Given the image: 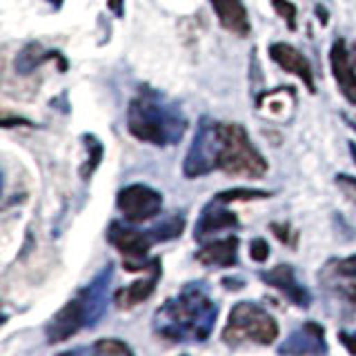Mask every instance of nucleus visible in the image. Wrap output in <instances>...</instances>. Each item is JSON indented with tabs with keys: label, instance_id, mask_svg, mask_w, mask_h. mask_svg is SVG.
I'll list each match as a JSON object with an SVG mask.
<instances>
[{
	"label": "nucleus",
	"instance_id": "f257e3e1",
	"mask_svg": "<svg viewBox=\"0 0 356 356\" xmlns=\"http://www.w3.org/2000/svg\"><path fill=\"white\" fill-rule=\"evenodd\" d=\"M218 303L205 283H187L178 296L167 298L154 312V334L170 343H203L211 337Z\"/></svg>",
	"mask_w": 356,
	"mask_h": 356
},
{
	"label": "nucleus",
	"instance_id": "f03ea898",
	"mask_svg": "<svg viewBox=\"0 0 356 356\" xmlns=\"http://www.w3.org/2000/svg\"><path fill=\"white\" fill-rule=\"evenodd\" d=\"M127 129L143 143L167 147L176 145L187 129V118L181 107L159 89L140 87L127 107Z\"/></svg>",
	"mask_w": 356,
	"mask_h": 356
},
{
	"label": "nucleus",
	"instance_id": "7ed1b4c3",
	"mask_svg": "<svg viewBox=\"0 0 356 356\" xmlns=\"http://www.w3.org/2000/svg\"><path fill=\"white\" fill-rule=\"evenodd\" d=\"M218 170L245 178H261L267 174V161L238 122H220Z\"/></svg>",
	"mask_w": 356,
	"mask_h": 356
},
{
	"label": "nucleus",
	"instance_id": "20e7f679",
	"mask_svg": "<svg viewBox=\"0 0 356 356\" xmlns=\"http://www.w3.org/2000/svg\"><path fill=\"white\" fill-rule=\"evenodd\" d=\"M278 339L276 318L254 300H238L232 307L227 325L222 330V341L232 348L241 343L272 345Z\"/></svg>",
	"mask_w": 356,
	"mask_h": 356
},
{
	"label": "nucleus",
	"instance_id": "39448f33",
	"mask_svg": "<svg viewBox=\"0 0 356 356\" xmlns=\"http://www.w3.org/2000/svg\"><path fill=\"white\" fill-rule=\"evenodd\" d=\"M218 154H220V122L214 118L203 116L196 125V134L192 145L185 154L183 174L185 178H203L218 170Z\"/></svg>",
	"mask_w": 356,
	"mask_h": 356
},
{
	"label": "nucleus",
	"instance_id": "423d86ee",
	"mask_svg": "<svg viewBox=\"0 0 356 356\" xmlns=\"http://www.w3.org/2000/svg\"><path fill=\"white\" fill-rule=\"evenodd\" d=\"M116 205L125 220L136 225V222L152 220L163 209V194L149 185L134 183L120 189L116 196Z\"/></svg>",
	"mask_w": 356,
	"mask_h": 356
},
{
	"label": "nucleus",
	"instance_id": "0eeeda50",
	"mask_svg": "<svg viewBox=\"0 0 356 356\" xmlns=\"http://www.w3.org/2000/svg\"><path fill=\"white\" fill-rule=\"evenodd\" d=\"M111 281H114V265L109 263L92 278V283L85 285L81 292L76 294V300H78V305H81L83 316H85V327H89V330L96 327L100 318L105 316Z\"/></svg>",
	"mask_w": 356,
	"mask_h": 356
},
{
	"label": "nucleus",
	"instance_id": "6e6552de",
	"mask_svg": "<svg viewBox=\"0 0 356 356\" xmlns=\"http://www.w3.org/2000/svg\"><path fill=\"white\" fill-rule=\"evenodd\" d=\"M107 241L125 256V261H143L147 259L152 245L159 243V236H156L154 227L136 229L120 220H111L107 227Z\"/></svg>",
	"mask_w": 356,
	"mask_h": 356
},
{
	"label": "nucleus",
	"instance_id": "1a4fd4ad",
	"mask_svg": "<svg viewBox=\"0 0 356 356\" xmlns=\"http://www.w3.org/2000/svg\"><path fill=\"white\" fill-rule=\"evenodd\" d=\"M259 278H261L265 285L278 289V292H281L289 300V303H294L296 307L307 309L312 305L309 289L305 285L298 283L296 272H294L292 265H276V267H272V270L261 272Z\"/></svg>",
	"mask_w": 356,
	"mask_h": 356
},
{
	"label": "nucleus",
	"instance_id": "9d476101",
	"mask_svg": "<svg viewBox=\"0 0 356 356\" xmlns=\"http://www.w3.org/2000/svg\"><path fill=\"white\" fill-rule=\"evenodd\" d=\"M232 203H227V200H222L218 196H214L209 200V203L203 207V211H200V216L196 220L194 225V238L203 243L207 236H211V234H216L220 229H234L238 225V218L236 214L229 209Z\"/></svg>",
	"mask_w": 356,
	"mask_h": 356
},
{
	"label": "nucleus",
	"instance_id": "9b49d317",
	"mask_svg": "<svg viewBox=\"0 0 356 356\" xmlns=\"http://www.w3.org/2000/svg\"><path fill=\"white\" fill-rule=\"evenodd\" d=\"M330 65L339 92L350 105H356V65L352 60V51L348 49L343 38H337L330 49Z\"/></svg>",
	"mask_w": 356,
	"mask_h": 356
},
{
	"label": "nucleus",
	"instance_id": "f8f14e48",
	"mask_svg": "<svg viewBox=\"0 0 356 356\" xmlns=\"http://www.w3.org/2000/svg\"><path fill=\"white\" fill-rule=\"evenodd\" d=\"M278 354H327L325 330L316 321L303 323L278 345Z\"/></svg>",
	"mask_w": 356,
	"mask_h": 356
},
{
	"label": "nucleus",
	"instance_id": "ddd939ff",
	"mask_svg": "<svg viewBox=\"0 0 356 356\" xmlns=\"http://www.w3.org/2000/svg\"><path fill=\"white\" fill-rule=\"evenodd\" d=\"M270 58L281 67L283 72L294 74L296 78L303 81V85L309 89V94H316V83H314V72H312V65L300 54L294 44L289 42H272L270 44Z\"/></svg>",
	"mask_w": 356,
	"mask_h": 356
},
{
	"label": "nucleus",
	"instance_id": "4468645a",
	"mask_svg": "<svg viewBox=\"0 0 356 356\" xmlns=\"http://www.w3.org/2000/svg\"><path fill=\"white\" fill-rule=\"evenodd\" d=\"M85 327V316L83 309L78 305L76 296L67 303L65 307H60L56 314L49 318V323L44 325V337H47V343H63L67 339H72L76 332H81Z\"/></svg>",
	"mask_w": 356,
	"mask_h": 356
},
{
	"label": "nucleus",
	"instance_id": "2eb2a0df",
	"mask_svg": "<svg viewBox=\"0 0 356 356\" xmlns=\"http://www.w3.org/2000/svg\"><path fill=\"white\" fill-rule=\"evenodd\" d=\"M196 261L205 267H234L238 263V236H225L205 243L196 252Z\"/></svg>",
	"mask_w": 356,
	"mask_h": 356
},
{
	"label": "nucleus",
	"instance_id": "dca6fc26",
	"mask_svg": "<svg viewBox=\"0 0 356 356\" xmlns=\"http://www.w3.org/2000/svg\"><path fill=\"white\" fill-rule=\"evenodd\" d=\"M161 274H163V263L161 259L154 263V267L147 272V276L145 278H138V281H134L131 285L127 287H122L116 292L114 300H116V305L120 309H129L134 305H138L143 303V300H147L152 294H154V289H156V283L161 281Z\"/></svg>",
	"mask_w": 356,
	"mask_h": 356
},
{
	"label": "nucleus",
	"instance_id": "f3484780",
	"mask_svg": "<svg viewBox=\"0 0 356 356\" xmlns=\"http://www.w3.org/2000/svg\"><path fill=\"white\" fill-rule=\"evenodd\" d=\"M211 7H214L218 22L227 31L236 33V36H248L252 25H250V16L248 9L241 3V0H209Z\"/></svg>",
	"mask_w": 356,
	"mask_h": 356
},
{
	"label": "nucleus",
	"instance_id": "a211bd4d",
	"mask_svg": "<svg viewBox=\"0 0 356 356\" xmlns=\"http://www.w3.org/2000/svg\"><path fill=\"white\" fill-rule=\"evenodd\" d=\"M54 58H63V56L58 51H44L38 42H29V44H25V47L18 51L14 65H16V72L18 74L27 76L31 72H36L42 63L54 60Z\"/></svg>",
	"mask_w": 356,
	"mask_h": 356
},
{
	"label": "nucleus",
	"instance_id": "6ab92c4d",
	"mask_svg": "<svg viewBox=\"0 0 356 356\" xmlns=\"http://www.w3.org/2000/svg\"><path fill=\"white\" fill-rule=\"evenodd\" d=\"M83 140L87 147V161L81 167V176H83V181H89V176L96 172V167L103 161V143H100L94 134H85Z\"/></svg>",
	"mask_w": 356,
	"mask_h": 356
},
{
	"label": "nucleus",
	"instance_id": "aec40b11",
	"mask_svg": "<svg viewBox=\"0 0 356 356\" xmlns=\"http://www.w3.org/2000/svg\"><path fill=\"white\" fill-rule=\"evenodd\" d=\"M96 354L100 356H120V354H127L131 356L134 350L129 348L127 343H122L120 339H100L94 343V348H92Z\"/></svg>",
	"mask_w": 356,
	"mask_h": 356
},
{
	"label": "nucleus",
	"instance_id": "412c9836",
	"mask_svg": "<svg viewBox=\"0 0 356 356\" xmlns=\"http://www.w3.org/2000/svg\"><path fill=\"white\" fill-rule=\"evenodd\" d=\"M272 7L287 22V29L296 31V5L289 3V0H272Z\"/></svg>",
	"mask_w": 356,
	"mask_h": 356
},
{
	"label": "nucleus",
	"instance_id": "4be33fe9",
	"mask_svg": "<svg viewBox=\"0 0 356 356\" xmlns=\"http://www.w3.org/2000/svg\"><path fill=\"white\" fill-rule=\"evenodd\" d=\"M250 259L254 263H265L270 259V245H267L265 238H254L250 243Z\"/></svg>",
	"mask_w": 356,
	"mask_h": 356
},
{
	"label": "nucleus",
	"instance_id": "5701e85b",
	"mask_svg": "<svg viewBox=\"0 0 356 356\" xmlns=\"http://www.w3.org/2000/svg\"><path fill=\"white\" fill-rule=\"evenodd\" d=\"M337 185L341 187V192L348 196L350 203L356 207V178L350 174H339L337 176Z\"/></svg>",
	"mask_w": 356,
	"mask_h": 356
},
{
	"label": "nucleus",
	"instance_id": "b1692460",
	"mask_svg": "<svg viewBox=\"0 0 356 356\" xmlns=\"http://www.w3.org/2000/svg\"><path fill=\"white\" fill-rule=\"evenodd\" d=\"M334 272H337L339 276H345V278H356V254L348 256V259L337 261Z\"/></svg>",
	"mask_w": 356,
	"mask_h": 356
},
{
	"label": "nucleus",
	"instance_id": "393cba45",
	"mask_svg": "<svg viewBox=\"0 0 356 356\" xmlns=\"http://www.w3.org/2000/svg\"><path fill=\"white\" fill-rule=\"evenodd\" d=\"M339 341L345 345V350H348L350 354H356V332H345V330H341L339 332Z\"/></svg>",
	"mask_w": 356,
	"mask_h": 356
},
{
	"label": "nucleus",
	"instance_id": "a878e982",
	"mask_svg": "<svg viewBox=\"0 0 356 356\" xmlns=\"http://www.w3.org/2000/svg\"><path fill=\"white\" fill-rule=\"evenodd\" d=\"M107 7H109V11H114L116 18L125 16V0H107Z\"/></svg>",
	"mask_w": 356,
	"mask_h": 356
},
{
	"label": "nucleus",
	"instance_id": "bb28decb",
	"mask_svg": "<svg viewBox=\"0 0 356 356\" xmlns=\"http://www.w3.org/2000/svg\"><path fill=\"white\" fill-rule=\"evenodd\" d=\"M272 229H274V234L283 243H289V227L287 225H281V222H272Z\"/></svg>",
	"mask_w": 356,
	"mask_h": 356
},
{
	"label": "nucleus",
	"instance_id": "cd10ccee",
	"mask_svg": "<svg viewBox=\"0 0 356 356\" xmlns=\"http://www.w3.org/2000/svg\"><path fill=\"white\" fill-rule=\"evenodd\" d=\"M222 285L227 289H243V278H222Z\"/></svg>",
	"mask_w": 356,
	"mask_h": 356
},
{
	"label": "nucleus",
	"instance_id": "c85d7f7f",
	"mask_svg": "<svg viewBox=\"0 0 356 356\" xmlns=\"http://www.w3.org/2000/svg\"><path fill=\"white\" fill-rule=\"evenodd\" d=\"M343 294H345V298H348V303L356 307V285H348L343 289Z\"/></svg>",
	"mask_w": 356,
	"mask_h": 356
},
{
	"label": "nucleus",
	"instance_id": "c756f323",
	"mask_svg": "<svg viewBox=\"0 0 356 356\" xmlns=\"http://www.w3.org/2000/svg\"><path fill=\"white\" fill-rule=\"evenodd\" d=\"M316 14H318V18H321L323 25H327V11H325V7H323V5H316Z\"/></svg>",
	"mask_w": 356,
	"mask_h": 356
},
{
	"label": "nucleus",
	"instance_id": "7c9ffc66",
	"mask_svg": "<svg viewBox=\"0 0 356 356\" xmlns=\"http://www.w3.org/2000/svg\"><path fill=\"white\" fill-rule=\"evenodd\" d=\"M350 154H352V159L356 163V143H350Z\"/></svg>",
	"mask_w": 356,
	"mask_h": 356
},
{
	"label": "nucleus",
	"instance_id": "2f4dec72",
	"mask_svg": "<svg viewBox=\"0 0 356 356\" xmlns=\"http://www.w3.org/2000/svg\"><path fill=\"white\" fill-rule=\"evenodd\" d=\"M47 3H49V5H54L56 9H58V7L63 5V0H47Z\"/></svg>",
	"mask_w": 356,
	"mask_h": 356
},
{
	"label": "nucleus",
	"instance_id": "473e14b6",
	"mask_svg": "<svg viewBox=\"0 0 356 356\" xmlns=\"http://www.w3.org/2000/svg\"><path fill=\"white\" fill-rule=\"evenodd\" d=\"M352 60H354V65H356V42L352 44Z\"/></svg>",
	"mask_w": 356,
	"mask_h": 356
}]
</instances>
